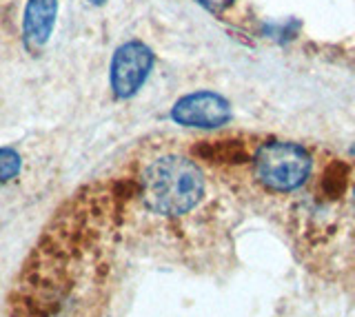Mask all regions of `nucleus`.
Returning a JSON list of instances; mask_svg holds the SVG:
<instances>
[{
	"label": "nucleus",
	"mask_w": 355,
	"mask_h": 317,
	"mask_svg": "<svg viewBox=\"0 0 355 317\" xmlns=\"http://www.w3.org/2000/svg\"><path fill=\"white\" fill-rule=\"evenodd\" d=\"M205 193V178L193 160L182 156L155 158L140 178V198L158 215H184Z\"/></svg>",
	"instance_id": "f257e3e1"
},
{
	"label": "nucleus",
	"mask_w": 355,
	"mask_h": 317,
	"mask_svg": "<svg viewBox=\"0 0 355 317\" xmlns=\"http://www.w3.org/2000/svg\"><path fill=\"white\" fill-rule=\"evenodd\" d=\"M311 173V156L293 142H266L255 153V176L269 191L300 189Z\"/></svg>",
	"instance_id": "f03ea898"
},
{
	"label": "nucleus",
	"mask_w": 355,
	"mask_h": 317,
	"mask_svg": "<svg viewBox=\"0 0 355 317\" xmlns=\"http://www.w3.org/2000/svg\"><path fill=\"white\" fill-rule=\"evenodd\" d=\"M153 67V51L140 40L125 42L116 49L114 60H111V89L116 98H131L136 96L138 89L149 78Z\"/></svg>",
	"instance_id": "7ed1b4c3"
},
{
	"label": "nucleus",
	"mask_w": 355,
	"mask_h": 317,
	"mask_svg": "<svg viewBox=\"0 0 355 317\" xmlns=\"http://www.w3.org/2000/svg\"><path fill=\"white\" fill-rule=\"evenodd\" d=\"M171 118L178 125L200 127V129H216L227 125L231 120V105L214 91H196L180 98L173 109Z\"/></svg>",
	"instance_id": "20e7f679"
},
{
	"label": "nucleus",
	"mask_w": 355,
	"mask_h": 317,
	"mask_svg": "<svg viewBox=\"0 0 355 317\" xmlns=\"http://www.w3.org/2000/svg\"><path fill=\"white\" fill-rule=\"evenodd\" d=\"M55 14H58V0H29L22 20V40L29 51H38L49 40Z\"/></svg>",
	"instance_id": "39448f33"
},
{
	"label": "nucleus",
	"mask_w": 355,
	"mask_h": 317,
	"mask_svg": "<svg viewBox=\"0 0 355 317\" xmlns=\"http://www.w3.org/2000/svg\"><path fill=\"white\" fill-rule=\"evenodd\" d=\"M198 153H202V156H207L209 160H216V158H225L229 162H240L247 158V153H244V149L240 145H236V142L231 140H222L218 142V145H209V147H198Z\"/></svg>",
	"instance_id": "423d86ee"
},
{
	"label": "nucleus",
	"mask_w": 355,
	"mask_h": 317,
	"mask_svg": "<svg viewBox=\"0 0 355 317\" xmlns=\"http://www.w3.org/2000/svg\"><path fill=\"white\" fill-rule=\"evenodd\" d=\"M22 169V158L20 153L14 149H0V184H7L9 180L18 178V173Z\"/></svg>",
	"instance_id": "0eeeda50"
},
{
	"label": "nucleus",
	"mask_w": 355,
	"mask_h": 317,
	"mask_svg": "<svg viewBox=\"0 0 355 317\" xmlns=\"http://www.w3.org/2000/svg\"><path fill=\"white\" fill-rule=\"evenodd\" d=\"M198 3L200 5H202V7H207L209 9V12H225V9L233 3V0H198Z\"/></svg>",
	"instance_id": "6e6552de"
},
{
	"label": "nucleus",
	"mask_w": 355,
	"mask_h": 317,
	"mask_svg": "<svg viewBox=\"0 0 355 317\" xmlns=\"http://www.w3.org/2000/svg\"><path fill=\"white\" fill-rule=\"evenodd\" d=\"M92 5H105V0H89Z\"/></svg>",
	"instance_id": "1a4fd4ad"
}]
</instances>
